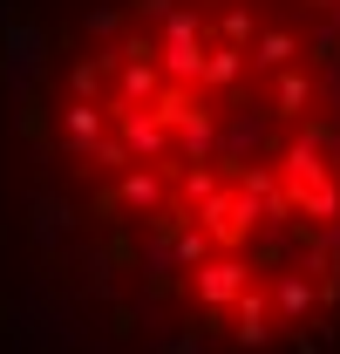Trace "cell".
Segmentation results:
<instances>
[{"instance_id":"6da1fadb","label":"cell","mask_w":340,"mask_h":354,"mask_svg":"<svg viewBox=\"0 0 340 354\" xmlns=\"http://www.w3.org/2000/svg\"><path fill=\"white\" fill-rule=\"evenodd\" d=\"M68 218L143 320L272 348L340 307V123L245 0H123L48 102Z\"/></svg>"}]
</instances>
